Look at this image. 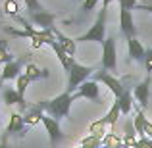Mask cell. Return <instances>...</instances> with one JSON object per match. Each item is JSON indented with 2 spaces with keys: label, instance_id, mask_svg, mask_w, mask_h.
I'll use <instances>...</instances> for the list:
<instances>
[{
  "label": "cell",
  "instance_id": "1",
  "mask_svg": "<svg viewBox=\"0 0 152 148\" xmlns=\"http://www.w3.org/2000/svg\"><path fill=\"white\" fill-rule=\"evenodd\" d=\"M73 100H75L73 94L62 93V94H58L56 98H52V100H42V102H37V104L41 106V110L45 112V114H48L50 117H54L56 121H60V119H64V117L69 115V110H71Z\"/></svg>",
  "mask_w": 152,
  "mask_h": 148
},
{
  "label": "cell",
  "instance_id": "2",
  "mask_svg": "<svg viewBox=\"0 0 152 148\" xmlns=\"http://www.w3.org/2000/svg\"><path fill=\"white\" fill-rule=\"evenodd\" d=\"M106 17H108V8H100V14H98L94 25H91L89 29L83 35H79L75 39V42H96V44H102L106 41Z\"/></svg>",
  "mask_w": 152,
  "mask_h": 148
},
{
  "label": "cell",
  "instance_id": "3",
  "mask_svg": "<svg viewBox=\"0 0 152 148\" xmlns=\"http://www.w3.org/2000/svg\"><path fill=\"white\" fill-rule=\"evenodd\" d=\"M94 71H96L94 67L83 66V63H77V62H75L73 66H71V69L67 71V73H69V77H67V89H66V93L73 94L75 90H77L79 87H81L83 83L91 77V75H94Z\"/></svg>",
  "mask_w": 152,
  "mask_h": 148
},
{
  "label": "cell",
  "instance_id": "4",
  "mask_svg": "<svg viewBox=\"0 0 152 148\" xmlns=\"http://www.w3.org/2000/svg\"><path fill=\"white\" fill-rule=\"evenodd\" d=\"M93 79H94L96 83H104V85L108 87V90H110V93L114 94L115 98H119L123 93H125V89H127V87H123V83L119 81L118 77H114V75H112V71H106V69L94 71Z\"/></svg>",
  "mask_w": 152,
  "mask_h": 148
},
{
  "label": "cell",
  "instance_id": "5",
  "mask_svg": "<svg viewBox=\"0 0 152 148\" xmlns=\"http://www.w3.org/2000/svg\"><path fill=\"white\" fill-rule=\"evenodd\" d=\"M118 67V56H115V39L106 37L102 42V69L106 71H115Z\"/></svg>",
  "mask_w": 152,
  "mask_h": 148
},
{
  "label": "cell",
  "instance_id": "6",
  "mask_svg": "<svg viewBox=\"0 0 152 148\" xmlns=\"http://www.w3.org/2000/svg\"><path fill=\"white\" fill-rule=\"evenodd\" d=\"M73 98L75 100H77V98H87V100H91V102L100 104L102 102V98H100V87H98V83L94 81V79H87V81L73 93Z\"/></svg>",
  "mask_w": 152,
  "mask_h": 148
},
{
  "label": "cell",
  "instance_id": "7",
  "mask_svg": "<svg viewBox=\"0 0 152 148\" xmlns=\"http://www.w3.org/2000/svg\"><path fill=\"white\" fill-rule=\"evenodd\" d=\"M42 125H45L46 133H48L52 148H56L60 142L64 141V133H62V127H60V121H56L54 117H50L48 114H45L42 115Z\"/></svg>",
  "mask_w": 152,
  "mask_h": 148
},
{
  "label": "cell",
  "instance_id": "8",
  "mask_svg": "<svg viewBox=\"0 0 152 148\" xmlns=\"http://www.w3.org/2000/svg\"><path fill=\"white\" fill-rule=\"evenodd\" d=\"M119 31L121 35L127 39H133L137 37V27H135V21H133V14L131 10H125V8H119Z\"/></svg>",
  "mask_w": 152,
  "mask_h": 148
},
{
  "label": "cell",
  "instance_id": "9",
  "mask_svg": "<svg viewBox=\"0 0 152 148\" xmlns=\"http://www.w3.org/2000/svg\"><path fill=\"white\" fill-rule=\"evenodd\" d=\"M150 75H146L145 81H141L139 85H135L133 89V98L139 102V106L145 110L146 106H148V100H150Z\"/></svg>",
  "mask_w": 152,
  "mask_h": 148
},
{
  "label": "cell",
  "instance_id": "10",
  "mask_svg": "<svg viewBox=\"0 0 152 148\" xmlns=\"http://www.w3.org/2000/svg\"><path fill=\"white\" fill-rule=\"evenodd\" d=\"M2 102L6 104V106H14V104H18L21 110H27V100L25 96H21V94L18 93V89H14V87H6V89L2 90Z\"/></svg>",
  "mask_w": 152,
  "mask_h": 148
},
{
  "label": "cell",
  "instance_id": "11",
  "mask_svg": "<svg viewBox=\"0 0 152 148\" xmlns=\"http://www.w3.org/2000/svg\"><path fill=\"white\" fill-rule=\"evenodd\" d=\"M21 69H23V60H12V62L4 63L0 77H2L4 81H15V79L21 75Z\"/></svg>",
  "mask_w": 152,
  "mask_h": 148
},
{
  "label": "cell",
  "instance_id": "12",
  "mask_svg": "<svg viewBox=\"0 0 152 148\" xmlns=\"http://www.w3.org/2000/svg\"><path fill=\"white\" fill-rule=\"evenodd\" d=\"M31 15V21L35 25H39V29H52L54 27V19H56V14L52 12H35V14H29Z\"/></svg>",
  "mask_w": 152,
  "mask_h": 148
},
{
  "label": "cell",
  "instance_id": "13",
  "mask_svg": "<svg viewBox=\"0 0 152 148\" xmlns=\"http://www.w3.org/2000/svg\"><path fill=\"white\" fill-rule=\"evenodd\" d=\"M48 46H50L52 50H54V54L58 56V60H60V63H62V67H64L66 71H69V69H71V66L75 63L73 56H69V54H67V52L64 50L62 46H60V42L56 41V39H54V41H50V42H48Z\"/></svg>",
  "mask_w": 152,
  "mask_h": 148
},
{
  "label": "cell",
  "instance_id": "14",
  "mask_svg": "<svg viewBox=\"0 0 152 148\" xmlns=\"http://www.w3.org/2000/svg\"><path fill=\"white\" fill-rule=\"evenodd\" d=\"M6 135H25V121H23V115L18 114V112H12L10 115V123L6 127Z\"/></svg>",
  "mask_w": 152,
  "mask_h": 148
},
{
  "label": "cell",
  "instance_id": "15",
  "mask_svg": "<svg viewBox=\"0 0 152 148\" xmlns=\"http://www.w3.org/2000/svg\"><path fill=\"white\" fill-rule=\"evenodd\" d=\"M127 52H129V58L135 60V62H145V56H146V48L141 44L137 37L133 39H127Z\"/></svg>",
  "mask_w": 152,
  "mask_h": 148
},
{
  "label": "cell",
  "instance_id": "16",
  "mask_svg": "<svg viewBox=\"0 0 152 148\" xmlns=\"http://www.w3.org/2000/svg\"><path fill=\"white\" fill-rule=\"evenodd\" d=\"M52 33H54V39L60 42V46H62V48L66 50L67 54H69V56H75V48H77V42H75V39L66 37V35L60 33L56 27H52Z\"/></svg>",
  "mask_w": 152,
  "mask_h": 148
},
{
  "label": "cell",
  "instance_id": "17",
  "mask_svg": "<svg viewBox=\"0 0 152 148\" xmlns=\"http://www.w3.org/2000/svg\"><path fill=\"white\" fill-rule=\"evenodd\" d=\"M42 115H45V112L41 110V106L39 104H35L33 108H29L27 110V114L23 115V121H25V125H37V123H42Z\"/></svg>",
  "mask_w": 152,
  "mask_h": 148
},
{
  "label": "cell",
  "instance_id": "18",
  "mask_svg": "<svg viewBox=\"0 0 152 148\" xmlns=\"http://www.w3.org/2000/svg\"><path fill=\"white\" fill-rule=\"evenodd\" d=\"M23 73L29 77V81H39V79H46L50 75V71L48 69H41V67L35 66V63H27Z\"/></svg>",
  "mask_w": 152,
  "mask_h": 148
},
{
  "label": "cell",
  "instance_id": "19",
  "mask_svg": "<svg viewBox=\"0 0 152 148\" xmlns=\"http://www.w3.org/2000/svg\"><path fill=\"white\" fill-rule=\"evenodd\" d=\"M115 102L119 104V110H121V114L127 115V114L131 112V108H133V90L125 89V93H123L119 98H115Z\"/></svg>",
  "mask_w": 152,
  "mask_h": 148
},
{
  "label": "cell",
  "instance_id": "20",
  "mask_svg": "<svg viewBox=\"0 0 152 148\" xmlns=\"http://www.w3.org/2000/svg\"><path fill=\"white\" fill-rule=\"evenodd\" d=\"M139 141V135L135 131V125H133V119H127L125 121V137H123V142H125L129 148H135Z\"/></svg>",
  "mask_w": 152,
  "mask_h": 148
},
{
  "label": "cell",
  "instance_id": "21",
  "mask_svg": "<svg viewBox=\"0 0 152 148\" xmlns=\"http://www.w3.org/2000/svg\"><path fill=\"white\" fill-rule=\"evenodd\" d=\"M106 129H108V123H106V119H96V121L94 123H91L89 125V133L91 135H94V137H104V135H106Z\"/></svg>",
  "mask_w": 152,
  "mask_h": 148
},
{
  "label": "cell",
  "instance_id": "22",
  "mask_svg": "<svg viewBox=\"0 0 152 148\" xmlns=\"http://www.w3.org/2000/svg\"><path fill=\"white\" fill-rule=\"evenodd\" d=\"M119 115H121L119 104H118V102H114V104H112V108H110V112H108V114L104 115V119H106L108 127H114L115 123H118V117H119Z\"/></svg>",
  "mask_w": 152,
  "mask_h": 148
},
{
  "label": "cell",
  "instance_id": "23",
  "mask_svg": "<svg viewBox=\"0 0 152 148\" xmlns=\"http://www.w3.org/2000/svg\"><path fill=\"white\" fill-rule=\"evenodd\" d=\"M102 144L104 146H110V148H119V146L123 144V139L118 137V135H114V133H106L102 137Z\"/></svg>",
  "mask_w": 152,
  "mask_h": 148
},
{
  "label": "cell",
  "instance_id": "24",
  "mask_svg": "<svg viewBox=\"0 0 152 148\" xmlns=\"http://www.w3.org/2000/svg\"><path fill=\"white\" fill-rule=\"evenodd\" d=\"M29 77H27L25 73H21L18 79H15V89H18V93L21 94V96H25V90H27V87H29Z\"/></svg>",
  "mask_w": 152,
  "mask_h": 148
},
{
  "label": "cell",
  "instance_id": "25",
  "mask_svg": "<svg viewBox=\"0 0 152 148\" xmlns=\"http://www.w3.org/2000/svg\"><path fill=\"white\" fill-rule=\"evenodd\" d=\"M4 12H6L8 15H12V17L19 15V4H18V0H6V2H4Z\"/></svg>",
  "mask_w": 152,
  "mask_h": 148
},
{
  "label": "cell",
  "instance_id": "26",
  "mask_svg": "<svg viewBox=\"0 0 152 148\" xmlns=\"http://www.w3.org/2000/svg\"><path fill=\"white\" fill-rule=\"evenodd\" d=\"M14 60V56L8 52V44L6 42H0V63H8V62H12Z\"/></svg>",
  "mask_w": 152,
  "mask_h": 148
},
{
  "label": "cell",
  "instance_id": "27",
  "mask_svg": "<svg viewBox=\"0 0 152 148\" xmlns=\"http://www.w3.org/2000/svg\"><path fill=\"white\" fill-rule=\"evenodd\" d=\"M23 2H25V8L29 10V14H35V12H42V10H45L39 0H23Z\"/></svg>",
  "mask_w": 152,
  "mask_h": 148
},
{
  "label": "cell",
  "instance_id": "28",
  "mask_svg": "<svg viewBox=\"0 0 152 148\" xmlns=\"http://www.w3.org/2000/svg\"><path fill=\"white\" fill-rule=\"evenodd\" d=\"M145 69H146V75L152 73V48L146 50V56H145Z\"/></svg>",
  "mask_w": 152,
  "mask_h": 148
},
{
  "label": "cell",
  "instance_id": "29",
  "mask_svg": "<svg viewBox=\"0 0 152 148\" xmlns=\"http://www.w3.org/2000/svg\"><path fill=\"white\" fill-rule=\"evenodd\" d=\"M135 148H152V139L150 137H141L137 141V144H135Z\"/></svg>",
  "mask_w": 152,
  "mask_h": 148
},
{
  "label": "cell",
  "instance_id": "30",
  "mask_svg": "<svg viewBox=\"0 0 152 148\" xmlns=\"http://www.w3.org/2000/svg\"><path fill=\"white\" fill-rule=\"evenodd\" d=\"M119 2V8H125V10H135L137 8V0H118Z\"/></svg>",
  "mask_w": 152,
  "mask_h": 148
},
{
  "label": "cell",
  "instance_id": "31",
  "mask_svg": "<svg viewBox=\"0 0 152 148\" xmlns=\"http://www.w3.org/2000/svg\"><path fill=\"white\" fill-rule=\"evenodd\" d=\"M100 0H83V12H93Z\"/></svg>",
  "mask_w": 152,
  "mask_h": 148
},
{
  "label": "cell",
  "instance_id": "32",
  "mask_svg": "<svg viewBox=\"0 0 152 148\" xmlns=\"http://www.w3.org/2000/svg\"><path fill=\"white\" fill-rule=\"evenodd\" d=\"M137 10H145L152 14V4H137Z\"/></svg>",
  "mask_w": 152,
  "mask_h": 148
},
{
  "label": "cell",
  "instance_id": "33",
  "mask_svg": "<svg viewBox=\"0 0 152 148\" xmlns=\"http://www.w3.org/2000/svg\"><path fill=\"white\" fill-rule=\"evenodd\" d=\"M8 146V135H4V139L0 141V148H6Z\"/></svg>",
  "mask_w": 152,
  "mask_h": 148
},
{
  "label": "cell",
  "instance_id": "34",
  "mask_svg": "<svg viewBox=\"0 0 152 148\" xmlns=\"http://www.w3.org/2000/svg\"><path fill=\"white\" fill-rule=\"evenodd\" d=\"M112 2H114V0H102V8H108Z\"/></svg>",
  "mask_w": 152,
  "mask_h": 148
},
{
  "label": "cell",
  "instance_id": "35",
  "mask_svg": "<svg viewBox=\"0 0 152 148\" xmlns=\"http://www.w3.org/2000/svg\"><path fill=\"white\" fill-rule=\"evenodd\" d=\"M2 85H4V79H2V77H0V87H2Z\"/></svg>",
  "mask_w": 152,
  "mask_h": 148
},
{
  "label": "cell",
  "instance_id": "36",
  "mask_svg": "<svg viewBox=\"0 0 152 148\" xmlns=\"http://www.w3.org/2000/svg\"><path fill=\"white\" fill-rule=\"evenodd\" d=\"M102 148H110V146H102Z\"/></svg>",
  "mask_w": 152,
  "mask_h": 148
}]
</instances>
